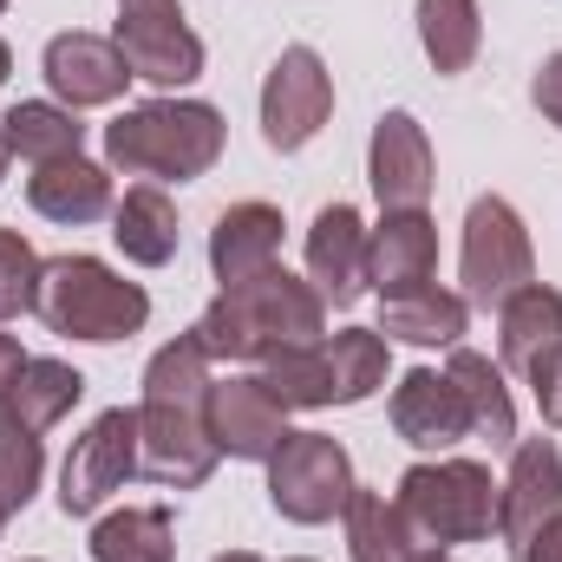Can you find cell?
I'll return each instance as SVG.
<instances>
[{"label": "cell", "mask_w": 562, "mask_h": 562, "mask_svg": "<svg viewBox=\"0 0 562 562\" xmlns=\"http://www.w3.org/2000/svg\"><path fill=\"white\" fill-rule=\"evenodd\" d=\"M334 119V72L314 46H281V59L262 79V144L269 150H307L321 125Z\"/></svg>", "instance_id": "ba28073f"}, {"label": "cell", "mask_w": 562, "mask_h": 562, "mask_svg": "<svg viewBox=\"0 0 562 562\" xmlns=\"http://www.w3.org/2000/svg\"><path fill=\"white\" fill-rule=\"evenodd\" d=\"M517 562H562V517H550V524L517 550Z\"/></svg>", "instance_id": "d590c367"}, {"label": "cell", "mask_w": 562, "mask_h": 562, "mask_svg": "<svg viewBox=\"0 0 562 562\" xmlns=\"http://www.w3.org/2000/svg\"><path fill=\"white\" fill-rule=\"evenodd\" d=\"M7 72H13V53H7V40H0V86H7Z\"/></svg>", "instance_id": "f35d334b"}, {"label": "cell", "mask_w": 562, "mask_h": 562, "mask_svg": "<svg viewBox=\"0 0 562 562\" xmlns=\"http://www.w3.org/2000/svg\"><path fill=\"white\" fill-rule=\"evenodd\" d=\"M216 438L203 425V406H138V471L170 484V491H196L216 471Z\"/></svg>", "instance_id": "30bf717a"}, {"label": "cell", "mask_w": 562, "mask_h": 562, "mask_svg": "<svg viewBox=\"0 0 562 562\" xmlns=\"http://www.w3.org/2000/svg\"><path fill=\"white\" fill-rule=\"evenodd\" d=\"M262 380H269V393H276L288 413H321V406H334L327 340H314V347H276V353L262 360Z\"/></svg>", "instance_id": "4dcf8cb0"}, {"label": "cell", "mask_w": 562, "mask_h": 562, "mask_svg": "<svg viewBox=\"0 0 562 562\" xmlns=\"http://www.w3.org/2000/svg\"><path fill=\"white\" fill-rule=\"evenodd\" d=\"M105 157L125 177L190 183L223 157V112L203 99H144L105 125Z\"/></svg>", "instance_id": "7a4b0ae2"}, {"label": "cell", "mask_w": 562, "mask_h": 562, "mask_svg": "<svg viewBox=\"0 0 562 562\" xmlns=\"http://www.w3.org/2000/svg\"><path fill=\"white\" fill-rule=\"evenodd\" d=\"M550 347H562V294L530 281L497 307V353H504L510 373H530Z\"/></svg>", "instance_id": "cb8c5ba5"}, {"label": "cell", "mask_w": 562, "mask_h": 562, "mask_svg": "<svg viewBox=\"0 0 562 562\" xmlns=\"http://www.w3.org/2000/svg\"><path fill=\"white\" fill-rule=\"evenodd\" d=\"M216 562H262V557H249V550H229V557H216Z\"/></svg>", "instance_id": "ab89813d"}, {"label": "cell", "mask_w": 562, "mask_h": 562, "mask_svg": "<svg viewBox=\"0 0 562 562\" xmlns=\"http://www.w3.org/2000/svg\"><path fill=\"white\" fill-rule=\"evenodd\" d=\"M367 183L380 210H425L431 203V138L413 112H386L367 144Z\"/></svg>", "instance_id": "4fadbf2b"}, {"label": "cell", "mask_w": 562, "mask_h": 562, "mask_svg": "<svg viewBox=\"0 0 562 562\" xmlns=\"http://www.w3.org/2000/svg\"><path fill=\"white\" fill-rule=\"evenodd\" d=\"M40 72H46V86L66 112L119 105L125 86H132V66H125L119 40H105V33H53L46 53H40Z\"/></svg>", "instance_id": "8fae6325"}, {"label": "cell", "mask_w": 562, "mask_h": 562, "mask_svg": "<svg viewBox=\"0 0 562 562\" xmlns=\"http://www.w3.org/2000/svg\"><path fill=\"white\" fill-rule=\"evenodd\" d=\"M471 327V301L438 288V281H419L406 294H380V334L386 340H406V347H458Z\"/></svg>", "instance_id": "ffe728a7"}, {"label": "cell", "mask_w": 562, "mask_h": 562, "mask_svg": "<svg viewBox=\"0 0 562 562\" xmlns=\"http://www.w3.org/2000/svg\"><path fill=\"white\" fill-rule=\"evenodd\" d=\"M353 497V458L327 431H288L269 458V504L288 524H334Z\"/></svg>", "instance_id": "8992f818"}, {"label": "cell", "mask_w": 562, "mask_h": 562, "mask_svg": "<svg viewBox=\"0 0 562 562\" xmlns=\"http://www.w3.org/2000/svg\"><path fill=\"white\" fill-rule=\"evenodd\" d=\"M327 327V301L314 294V281L269 269L256 281L223 288L203 314H196V340L210 360H269L276 347H314Z\"/></svg>", "instance_id": "6da1fadb"}, {"label": "cell", "mask_w": 562, "mask_h": 562, "mask_svg": "<svg viewBox=\"0 0 562 562\" xmlns=\"http://www.w3.org/2000/svg\"><path fill=\"white\" fill-rule=\"evenodd\" d=\"M294 562H307V557H294Z\"/></svg>", "instance_id": "f6af8a7d"}, {"label": "cell", "mask_w": 562, "mask_h": 562, "mask_svg": "<svg viewBox=\"0 0 562 562\" xmlns=\"http://www.w3.org/2000/svg\"><path fill=\"white\" fill-rule=\"evenodd\" d=\"M340 517H347V550H353V562H413L419 557V537H413L406 510L386 491L353 484V497H347Z\"/></svg>", "instance_id": "484cf974"}, {"label": "cell", "mask_w": 562, "mask_h": 562, "mask_svg": "<svg viewBox=\"0 0 562 562\" xmlns=\"http://www.w3.org/2000/svg\"><path fill=\"white\" fill-rule=\"evenodd\" d=\"M393 431L413 445V451H451L471 438V419H464V400L445 373L431 367H413L400 386H393Z\"/></svg>", "instance_id": "ac0fdd59"}, {"label": "cell", "mask_w": 562, "mask_h": 562, "mask_svg": "<svg viewBox=\"0 0 562 562\" xmlns=\"http://www.w3.org/2000/svg\"><path fill=\"white\" fill-rule=\"evenodd\" d=\"M92 562H177V524L164 504L112 510L92 524Z\"/></svg>", "instance_id": "4316f807"}, {"label": "cell", "mask_w": 562, "mask_h": 562, "mask_svg": "<svg viewBox=\"0 0 562 562\" xmlns=\"http://www.w3.org/2000/svg\"><path fill=\"white\" fill-rule=\"evenodd\" d=\"M40 321L66 340L112 347V340H132L150 321V294L99 256H53L40 276Z\"/></svg>", "instance_id": "3957f363"}, {"label": "cell", "mask_w": 562, "mask_h": 562, "mask_svg": "<svg viewBox=\"0 0 562 562\" xmlns=\"http://www.w3.org/2000/svg\"><path fill=\"white\" fill-rule=\"evenodd\" d=\"M203 425H210V438H216L223 458L269 464L281 451V438H288V406L269 393L262 373H229V380H210Z\"/></svg>", "instance_id": "9c48e42d"}, {"label": "cell", "mask_w": 562, "mask_h": 562, "mask_svg": "<svg viewBox=\"0 0 562 562\" xmlns=\"http://www.w3.org/2000/svg\"><path fill=\"white\" fill-rule=\"evenodd\" d=\"M307 281L327 307H353L367 294V223L353 203H327L307 229Z\"/></svg>", "instance_id": "5bb4252c"}, {"label": "cell", "mask_w": 562, "mask_h": 562, "mask_svg": "<svg viewBox=\"0 0 562 562\" xmlns=\"http://www.w3.org/2000/svg\"><path fill=\"white\" fill-rule=\"evenodd\" d=\"M112 40H119L132 79H144V86L177 92V86L203 79V40L183 26V13H170V20H119Z\"/></svg>", "instance_id": "d6986e66"}, {"label": "cell", "mask_w": 562, "mask_h": 562, "mask_svg": "<svg viewBox=\"0 0 562 562\" xmlns=\"http://www.w3.org/2000/svg\"><path fill=\"white\" fill-rule=\"evenodd\" d=\"M413 562H451V557H445V550H419Z\"/></svg>", "instance_id": "60d3db41"}, {"label": "cell", "mask_w": 562, "mask_h": 562, "mask_svg": "<svg viewBox=\"0 0 562 562\" xmlns=\"http://www.w3.org/2000/svg\"><path fill=\"white\" fill-rule=\"evenodd\" d=\"M438 276V223L425 210H386L380 229H367V288L406 294Z\"/></svg>", "instance_id": "9a60e30c"}, {"label": "cell", "mask_w": 562, "mask_h": 562, "mask_svg": "<svg viewBox=\"0 0 562 562\" xmlns=\"http://www.w3.org/2000/svg\"><path fill=\"white\" fill-rule=\"evenodd\" d=\"M20 367H26V353H20V340H13V334H0V400H7V386L20 380Z\"/></svg>", "instance_id": "74e56055"}, {"label": "cell", "mask_w": 562, "mask_h": 562, "mask_svg": "<svg viewBox=\"0 0 562 562\" xmlns=\"http://www.w3.org/2000/svg\"><path fill=\"white\" fill-rule=\"evenodd\" d=\"M177 203L157 190V183H132L119 203H112V243L125 249V262L138 269H164L177 262Z\"/></svg>", "instance_id": "603a6c76"}, {"label": "cell", "mask_w": 562, "mask_h": 562, "mask_svg": "<svg viewBox=\"0 0 562 562\" xmlns=\"http://www.w3.org/2000/svg\"><path fill=\"white\" fill-rule=\"evenodd\" d=\"M550 517H562V451L557 438H517L510 477L497 484V537L517 557Z\"/></svg>", "instance_id": "7c38bea8"}, {"label": "cell", "mask_w": 562, "mask_h": 562, "mask_svg": "<svg viewBox=\"0 0 562 562\" xmlns=\"http://www.w3.org/2000/svg\"><path fill=\"white\" fill-rule=\"evenodd\" d=\"M419 46H425V59H431V72H445V79L471 72V59L484 46L477 0H419Z\"/></svg>", "instance_id": "83f0119b"}, {"label": "cell", "mask_w": 562, "mask_h": 562, "mask_svg": "<svg viewBox=\"0 0 562 562\" xmlns=\"http://www.w3.org/2000/svg\"><path fill=\"white\" fill-rule=\"evenodd\" d=\"M79 400H86V373L79 367H66V360H26L20 380L0 400V425H13L26 438H46Z\"/></svg>", "instance_id": "44dd1931"}, {"label": "cell", "mask_w": 562, "mask_h": 562, "mask_svg": "<svg viewBox=\"0 0 562 562\" xmlns=\"http://www.w3.org/2000/svg\"><path fill=\"white\" fill-rule=\"evenodd\" d=\"M524 380H530V393H537V413H543V425H557V431H562V347H550V353H543Z\"/></svg>", "instance_id": "836d02e7"}, {"label": "cell", "mask_w": 562, "mask_h": 562, "mask_svg": "<svg viewBox=\"0 0 562 562\" xmlns=\"http://www.w3.org/2000/svg\"><path fill=\"white\" fill-rule=\"evenodd\" d=\"M170 13H183L177 0H119V20H170Z\"/></svg>", "instance_id": "8d00e7d4"}, {"label": "cell", "mask_w": 562, "mask_h": 562, "mask_svg": "<svg viewBox=\"0 0 562 562\" xmlns=\"http://www.w3.org/2000/svg\"><path fill=\"white\" fill-rule=\"evenodd\" d=\"M132 477H138V413L112 406L72 438V451L59 464V510L66 517H99Z\"/></svg>", "instance_id": "52a82bcc"}, {"label": "cell", "mask_w": 562, "mask_h": 562, "mask_svg": "<svg viewBox=\"0 0 562 562\" xmlns=\"http://www.w3.org/2000/svg\"><path fill=\"white\" fill-rule=\"evenodd\" d=\"M7 157H13V150H7V138H0V177H7Z\"/></svg>", "instance_id": "b9f144b4"}, {"label": "cell", "mask_w": 562, "mask_h": 562, "mask_svg": "<svg viewBox=\"0 0 562 562\" xmlns=\"http://www.w3.org/2000/svg\"><path fill=\"white\" fill-rule=\"evenodd\" d=\"M0 138L7 150L20 157V164H59V157H79V144H86V125H79V112H66L59 99H20L7 119H0Z\"/></svg>", "instance_id": "d4e9b609"}, {"label": "cell", "mask_w": 562, "mask_h": 562, "mask_svg": "<svg viewBox=\"0 0 562 562\" xmlns=\"http://www.w3.org/2000/svg\"><path fill=\"white\" fill-rule=\"evenodd\" d=\"M0 530H7V510H0Z\"/></svg>", "instance_id": "7bdbcfd3"}, {"label": "cell", "mask_w": 562, "mask_h": 562, "mask_svg": "<svg viewBox=\"0 0 562 562\" xmlns=\"http://www.w3.org/2000/svg\"><path fill=\"white\" fill-rule=\"evenodd\" d=\"M327 380H334V406H360L386 386V334L380 327H340L327 340Z\"/></svg>", "instance_id": "f1b7e54d"}, {"label": "cell", "mask_w": 562, "mask_h": 562, "mask_svg": "<svg viewBox=\"0 0 562 562\" xmlns=\"http://www.w3.org/2000/svg\"><path fill=\"white\" fill-rule=\"evenodd\" d=\"M40 477H46V451H40V438L0 425V510H7V517L26 510L33 491H40Z\"/></svg>", "instance_id": "d6a6232c"}, {"label": "cell", "mask_w": 562, "mask_h": 562, "mask_svg": "<svg viewBox=\"0 0 562 562\" xmlns=\"http://www.w3.org/2000/svg\"><path fill=\"white\" fill-rule=\"evenodd\" d=\"M419 537V550H458L497 537V477L477 458H425L400 477L393 497Z\"/></svg>", "instance_id": "277c9868"}, {"label": "cell", "mask_w": 562, "mask_h": 562, "mask_svg": "<svg viewBox=\"0 0 562 562\" xmlns=\"http://www.w3.org/2000/svg\"><path fill=\"white\" fill-rule=\"evenodd\" d=\"M458 281L471 307H504L517 288L537 281V249L524 216L504 196H477L464 210V249H458Z\"/></svg>", "instance_id": "5b68a950"}, {"label": "cell", "mask_w": 562, "mask_h": 562, "mask_svg": "<svg viewBox=\"0 0 562 562\" xmlns=\"http://www.w3.org/2000/svg\"><path fill=\"white\" fill-rule=\"evenodd\" d=\"M445 380H451L458 400H464L471 438H484L491 451H517V400H510V386H504V367H491V360L471 353V347H451Z\"/></svg>", "instance_id": "7402d4cb"}, {"label": "cell", "mask_w": 562, "mask_h": 562, "mask_svg": "<svg viewBox=\"0 0 562 562\" xmlns=\"http://www.w3.org/2000/svg\"><path fill=\"white\" fill-rule=\"evenodd\" d=\"M40 276L46 262L33 256V243L20 229H0V321L40 314Z\"/></svg>", "instance_id": "1f68e13d"}, {"label": "cell", "mask_w": 562, "mask_h": 562, "mask_svg": "<svg viewBox=\"0 0 562 562\" xmlns=\"http://www.w3.org/2000/svg\"><path fill=\"white\" fill-rule=\"evenodd\" d=\"M281 236H288V223H281L276 203H229L216 216V229H210V269H216V281L236 288V281L269 276L281 262Z\"/></svg>", "instance_id": "2e32d148"}, {"label": "cell", "mask_w": 562, "mask_h": 562, "mask_svg": "<svg viewBox=\"0 0 562 562\" xmlns=\"http://www.w3.org/2000/svg\"><path fill=\"white\" fill-rule=\"evenodd\" d=\"M7 7H13V0H0V13H7Z\"/></svg>", "instance_id": "ee69618b"}, {"label": "cell", "mask_w": 562, "mask_h": 562, "mask_svg": "<svg viewBox=\"0 0 562 562\" xmlns=\"http://www.w3.org/2000/svg\"><path fill=\"white\" fill-rule=\"evenodd\" d=\"M26 203H33V216H46V223H66V229H86V223H99V216H112V170L105 164H92L86 150L79 157H59V164H40L33 177H26Z\"/></svg>", "instance_id": "e0dca14e"}, {"label": "cell", "mask_w": 562, "mask_h": 562, "mask_svg": "<svg viewBox=\"0 0 562 562\" xmlns=\"http://www.w3.org/2000/svg\"><path fill=\"white\" fill-rule=\"evenodd\" d=\"M210 353H203V340L196 334H177L170 347H157L150 353V367H144V400L150 406H203L210 400Z\"/></svg>", "instance_id": "f546056e"}, {"label": "cell", "mask_w": 562, "mask_h": 562, "mask_svg": "<svg viewBox=\"0 0 562 562\" xmlns=\"http://www.w3.org/2000/svg\"><path fill=\"white\" fill-rule=\"evenodd\" d=\"M530 99H537V112H543V119L562 132V53H550V59H543V72L530 79Z\"/></svg>", "instance_id": "e575fe53"}]
</instances>
